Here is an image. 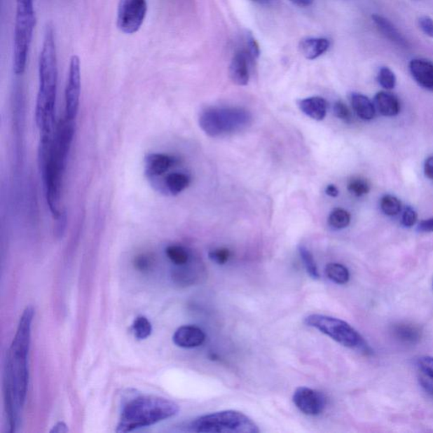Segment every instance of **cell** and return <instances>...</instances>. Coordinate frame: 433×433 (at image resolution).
Returning <instances> with one entry per match:
<instances>
[{
  "instance_id": "obj_8",
  "label": "cell",
  "mask_w": 433,
  "mask_h": 433,
  "mask_svg": "<svg viewBox=\"0 0 433 433\" xmlns=\"http://www.w3.org/2000/svg\"><path fill=\"white\" fill-rule=\"evenodd\" d=\"M305 324L348 348H358L363 345L362 337L357 331L338 318L312 314L305 318Z\"/></svg>"
},
{
  "instance_id": "obj_41",
  "label": "cell",
  "mask_w": 433,
  "mask_h": 433,
  "mask_svg": "<svg viewBox=\"0 0 433 433\" xmlns=\"http://www.w3.org/2000/svg\"><path fill=\"white\" fill-rule=\"evenodd\" d=\"M68 432L69 429L67 425L62 422L57 423L50 431L51 433H65Z\"/></svg>"
},
{
  "instance_id": "obj_28",
  "label": "cell",
  "mask_w": 433,
  "mask_h": 433,
  "mask_svg": "<svg viewBox=\"0 0 433 433\" xmlns=\"http://www.w3.org/2000/svg\"><path fill=\"white\" fill-rule=\"evenodd\" d=\"M381 209L387 216H396L401 211V202L394 195H386L381 199L380 202Z\"/></svg>"
},
{
  "instance_id": "obj_18",
  "label": "cell",
  "mask_w": 433,
  "mask_h": 433,
  "mask_svg": "<svg viewBox=\"0 0 433 433\" xmlns=\"http://www.w3.org/2000/svg\"><path fill=\"white\" fill-rule=\"evenodd\" d=\"M299 108L305 116L312 120L321 121L326 117L328 103L321 97H310L301 100Z\"/></svg>"
},
{
  "instance_id": "obj_40",
  "label": "cell",
  "mask_w": 433,
  "mask_h": 433,
  "mask_svg": "<svg viewBox=\"0 0 433 433\" xmlns=\"http://www.w3.org/2000/svg\"><path fill=\"white\" fill-rule=\"evenodd\" d=\"M424 171L426 177L433 181V157H429L425 162Z\"/></svg>"
},
{
  "instance_id": "obj_26",
  "label": "cell",
  "mask_w": 433,
  "mask_h": 433,
  "mask_svg": "<svg viewBox=\"0 0 433 433\" xmlns=\"http://www.w3.org/2000/svg\"><path fill=\"white\" fill-rule=\"evenodd\" d=\"M299 252L308 275L313 280H319V272H318L317 264L315 260L313 259L312 253L304 246H301L299 247Z\"/></svg>"
},
{
  "instance_id": "obj_11",
  "label": "cell",
  "mask_w": 433,
  "mask_h": 433,
  "mask_svg": "<svg viewBox=\"0 0 433 433\" xmlns=\"http://www.w3.org/2000/svg\"><path fill=\"white\" fill-rule=\"evenodd\" d=\"M293 402L302 413L312 416L321 415L327 406L324 394L306 387L296 389L293 394Z\"/></svg>"
},
{
  "instance_id": "obj_21",
  "label": "cell",
  "mask_w": 433,
  "mask_h": 433,
  "mask_svg": "<svg viewBox=\"0 0 433 433\" xmlns=\"http://www.w3.org/2000/svg\"><path fill=\"white\" fill-rule=\"evenodd\" d=\"M351 104L355 114L363 121H371L375 116V107L369 97L359 93L351 94Z\"/></svg>"
},
{
  "instance_id": "obj_34",
  "label": "cell",
  "mask_w": 433,
  "mask_h": 433,
  "mask_svg": "<svg viewBox=\"0 0 433 433\" xmlns=\"http://www.w3.org/2000/svg\"><path fill=\"white\" fill-rule=\"evenodd\" d=\"M334 112L335 116L340 118V120L347 122L349 123L351 121V113L350 110L347 105L343 103L341 101H338L334 104Z\"/></svg>"
},
{
  "instance_id": "obj_30",
  "label": "cell",
  "mask_w": 433,
  "mask_h": 433,
  "mask_svg": "<svg viewBox=\"0 0 433 433\" xmlns=\"http://www.w3.org/2000/svg\"><path fill=\"white\" fill-rule=\"evenodd\" d=\"M378 83L386 90H392L396 85V76L389 67L380 69L378 76Z\"/></svg>"
},
{
  "instance_id": "obj_2",
  "label": "cell",
  "mask_w": 433,
  "mask_h": 433,
  "mask_svg": "<svg viewBox=\"0 0 433 433\" xmlns=\"http://www.w3.org/2000/svg\"><path fill=\"white\" fill-rule=\"evenodd\" d=\"M75 136L74 121L62 118L55 132L41 134L39 146V166L43 184L45 198L55 219H59L61 192L69 151Z\"/></svg>"
},
{
  "instance_id": "obj_23",
  "label": "cell",
  "mask_w": 433,
  "mask_h": 433,
  "mask_svg": "<svg viewBox=\"0 0 433 433\" xmlns=\"http://www.w3.org/2000/svg\"><path fill=\"white\" fill-rule=\"evenodd\" d=\"M327 277L334 283L345 284L350 280V272L348 268L340 263H329L325 268Z\"/></svg>"
},
{
  "instance_id": "obj_3",
  "label": "cell",
  "mask_w": 433,
  "mask_h": 433,
  "mask_svg": "<svg viewBox=\"0 0 433 433\" xmlns=\"http://www.w3.org/2000/svg\"><path fill=\"white\" fill-rule=\"evenodd\" d=\"M39 87L36 97L35 120L41 134L55 132L58 59L55 32L51 24L45 27L42 50L39 60Z\"/></svg>"
},
{
  "instance_id": "obj_38",
  "label": "cell",
  "mask_w": 433,
  "mask_h": 433,
  "mask_svg": "<svg viewBox=\"0 0 433 433\" xmlns=\"http://www.w3.org/2000/svg\"><path fill=\"white\" fill-rule=\"evenodd\" d=\"M420 383L422 386L425 391L428 394H430L433 398V379L424 377V376L420 375Z\"/></svg>"
},
{
  "instance_id": "obj_37",
  "label": "cell",
  "mask_w": 433,
  "mask_h": 433,
  "mask_svg": "<svg viewBox=\"0 0 433 433\" xmlns=\"http://www.w3.org/2000/svg\"><path fill=\"white\" fill-rule=\"evenodd\" d=\"M247 47V53L249 56H250V59L252 60L259 59V57L260 56V48L259 43H256V41L252 38L249 39Z\"/></svg>"
},
{
  "instance_id": "obj_17",
  "label": "cell",
  "mask_w": 433,
  "mask_h": 433,
  "mask_svg": "<svg viewBox=\"0 0 433 433\" xmlns=\"http://www.w3.org/2000/svg\"><path fill=\"white\" fill-rule=\"evenodd\" d=\"M371 18H373V22L378 28V30L382 32L385 38L391 41L392 43L397 45L399 47L404 48L408 47V41L400 34L397 28H396L389 20L379 15H373L371 16Z\"/></svg>"
},
{
  "instance_id": "obj_15",
  "label": "cell",
  "mask_w": 433,
  "mask_h": 433,
  "mask_svg": "<svg viewBox=\"0 0 433 433\" xmlns=\"http://www.w3.org/2000/svg\"><path fill=\"white\" fill-rule=\"evenodd\" d=\"M249 56L247 51H238L233 57L228 74L233 83L238 85H247L250 80V71H249Z\"/></svg>"
},
{
  "instance_id": "obj_43",
  "label": "cell",
  "mask_w": 433,
  "mask_h": 433,
  "mask_svg": "<svg viewBox=\"0 0 433 433\" xmlns=\"http://www.w3.org/2000/svg\"><path fill=\"white\" fill-rule=\"evenodd\" d=\"M294 5L299 7H309L312 5L313 0H289Z\"/></svg>"
},
{
  "instance_id": "obj_20",
  "label": "cell",
  "mask_w": 433,
  "mask_h": 433,
  "mask_svg": "<svg viewBox=\"0 0 433 433\" xmlns=\"http://www.w3.org/2000/svg\"><path fill=\"white\" fill-rule=\"evenodd\" d=\"M375 103L380 114L384 116L393 117L399 113V102L394 94L380 92L376 94Z\"/></svg>"
},
{
  "instance_id": "obj_7",
  "label": "cell",
  "mask_w": 433,
  "mask_h": 433,
  "mask_svg": "<svg viewBox=\"0 0 433 433\" xmlns=\"http://www.w3.org/2000/svg\"><path fill=\"white\" fill-rule=\"evenodd\" d=\"M186 431L198 433H259V426L247 415L224 411L204 415L191 420Z\"/></svg>"
},
{
  "instance_id": "obj_6",
  "label": "cell",
  "mask_w": 433,
  "mask_h": 433,
  "mask_svg": "<svg viewBox=\"0 0 433 433\" xmlns=\"http://www.w3.org/2000/svg\"><path fill=\"white\" fill-rule=\"evenodd\" d=\"M13 69L15 75L26 71L32 36L36 24L34 0H15Z\"/></svg>"
},
{
  "instance_id": "obj_32",
  "label": "cell",
  "mask_w": 433,
  "mask_h": 433,
  "mask_svg": "<svg viewBox=\"0 0 433 433\" xmlns=\"http://www.w3.org/2000/svg\"><path fill=\"white\" fill-rule=\"evenodd\" d=\"M209 259L218 264H226L231 259V251L227 248L214 249L209 252Z\"/></svg>"
},
{
  "instance_id": "obj_10",
  "label": "cell",
  "mask_w": 433,
  "mask_h": 433,
  "mask_svg": "<svg viewBox=\"0 0 433 433\" xmlns=\"http://www.w3.org/2000/svg\"><path fill=\"white\" fill-rule=\"evenodd\" d=\"M81 89V60L73 55L69 60L67 87L64 92L65 116L69 121H74L78 114Z\"/></svg>"
},
{
  "instance_id": "obj_39",
  "label": "cell",
  "mask_w": 433,
  "mask_h": 433,
  "mask_svg": "<svg viewBox=\"0 0 433 433\" xmlns=\"http://www.w3.org/2000/svg\"><path fill=\"white\" fill-rule=\"evenodd\" d=\"M418 231L422 233L433 232V218L423 220L419 224Z\"/></svg>"
},
{
  "instance_id": "obj_24",
  "label": "cell",
  "mask_w": 433,
  "mask_h": 433,
  "mask_svg": "<svg viewBox=\"0 0 433 433\" xmlns=\"http://www.w3.org/2000/svg\"><path fill=\"white\" fill-rule=\"evenodd\" d=\"M165 254L169 260L178 267H184L189 263L190 254L185 247L172 245L166 248Z\"/></svg>"
},
{
  "instance_id": "obj_25",
  "label": "cell",
  "mask_w": 433,
  "mask_h": 433,
  "mask_svg": "<svg viewBox=\"0 0 433 433\" xmlns=\"http://www.w3.org/2000/svg\"><path fill=\"white\" fill-rule=\"evenodd\" d=\"M350 214L343 208H335L329 216V224L335 230H342L350 226Z\"/></svg>"
},
{
  "instance_id": "obj_31",
  "label": "cell",
  "mask_w": 433,
  "mask_h": 433,
  "mask_svg": "<svg viewBox=\"0 0 433 433\" xmlns=\"http://www.w3.org/2000/svg\"><path fill=\"white\" fill-rule=\"evenodd\" d=\"M416 366L418 367L420 375L433 379V357H420L416 361Z\"/></svg>"
},
{
  "instance_id": "obj_44",
  "label": "cell",
  "mask_w": 433,
  "mask_h": 433,
  "mask_svg": "<svg viewBox=\"0 0 433 433\" xmlns=\"http://www.w3.org/2000/svg\"><path fill=\"white\" fill-rule=\"evenodd\" d=\"M253 1L261 4V5H266V4L270 2V0H253Z\"/></svg>"
},
{
  "instance_id": "obj_13",
  "label": "cell",
  "mask_w": 433,
  "mask_h": 433,
  "mask_svg": "<svg viewBox=\"0 0 433 433\" xmlns=\"http://www.w3.org/2000/svg\"><path fill=\"white\" fill-rule=\"evenodd\" d=\"M206 340V334L197 326H182L175 331L173 341L175 345L184 349L197 348Z\"/></svg>"
},
{
  "instance_id": "obj_9",
  "label": "cell",
  "mask_w": 433,
  "mask_h": 433,
  "mask_svg": "<svg viewBox=\"0 0 433 433\" xmlns=\"http://www.w3.org/2000/svg\"><path fill=\"white\" fill-rule=\"evenodd\" d=\"M148 13V0H120L117 10V27L125 34H136Z\"/></svg>"
},
{
  "instance_id": "obj_16",
  "label": "cell",
  "mask_w": 433,
  "mask_h": 433,
  "mask_svg": "<svg viewBox=\"0 0 433 433\" xmlns=\"http://www.w3.org/2000/svg\"><path fill=\"white\" fill-rule=\"evenodd\" d=\"M410 71L420 87L433 92V63L431 61L423 59L411 60Z\"/></svg>"
},
{
  "instance_id": "obj_1",
  "label": "cell",
  "mask_w": 433,
  "mask_h": 433,
  "mask_svg": "<svg viewBox=\"0 0 433 433\" xmlns=\"http://www.w3.org/2000/svg\"><path fill=\"white\" fill-rule=\"evenodd\" d=\"M34 310L28 306L20 318L18 330L8 350L4 373V390L10 432L18 427L20 415L26 402L28 387V353Z\"/></svg>"
},
{
  "instance_id": "obj_35",
  "label": "cell",
  "mask_w": 433,
  "mask_h": 433,
  "mask_svg": "<svg viewBox=\"0 0 433 433\" xmlns=\"http://www.w3.org/2000/svg\"><path fill=\"white\" fill-rule=\"evenodd\" d=\"M416 221H418V214H416L413 208L407 207L402 216L403 226L406 227H412L415 226Z\"/></svg>"
},
{
  "instance_id": "obj_5",
  "label": "cell",
  "mask_w": 433,
  "mask_h": 433,
  "mask_svg": "<svg viewBox=\"0 0 433 433\" xmlns=\"http://www.w3.org/2000/svg\"><path fill=\"white\" fill-rule=\"evenodd\" d=\"M252 114L238 107L207 108L199 116V125L210 137L242 132L252 123Z\"/></svg>"
},
{
  "instance_id": "obj_33",
  "label": "cell",
  "mask_w": 433,
  "mask_h": 433,
  "mask_svg": "<svg viewBox=\"0 0 433 433\" xmlns=\"http://www.w3.org/2000/svg\"><path fill=\"white\" fill-rule=\"evenodd\" d=\"M134 265L138 271L148 273L153 266V259L148 255H139L135 259Z\"/></svg>"
},
{
  "instance_id": "obj_14",
  "label": "cell",
  "mask_w": 433,
  "mask_h": 433,
  "mask_svg": "<svg viewBox=\"0 0 433 433\" xmlns=\"http://www.w3.org/2000/svg\"><path fill=\"white\" fill-rule=\"evenodd\" d=\"M191 178L184 172H172L165 175L158 181L153 184L158 191L171 195H177L190 186Z\"/></svg>"
},
{
  "instance_id": "obj_29",
  "label": "cell",
  "mask_w": 433,
  "mask_h": 433,
  "mask_svg": "<svg viewBox=\"0 0 433 433\" xmlns=\"http://www.w3.org/2000/svg\"><path fill=\"white\" fill-rule=\"evenodd\" d=\"M347 188L351 194L358 198L366 195L370 191L369 183L362 178L351 179Z\"/></svg>"
},
{
  "instance_id": "obj_22",
  "label": "cell",
  "mask_w": 433,
  "mask_h": 433,
  "mask_svg": "<svg viewBox=\"0 0 433 433\" xmlns=\"http://www.w3.org/2000/svg\"><path fill=\"white\" fill-rule=\"evenodd\" d=\"M394 336L404 344H416L422 337L418 327L408 324H399L393 327Z\"/></svg>"
},
{
  "instance_id": "obj_19",
  "label": "cell",
  "mask_w": 433,
  "mask_h": 433,
  "mask_svg": "<svg viewBox=\"0 0 433 433\" xmlns=\"http://www.w3.org/2000/svg\"><path fill=\"white\" fill-rule=\"evenodd\" d=\"M330 42L324 38L306 39L300 43V50L305 58L313 60L319 58L329 50Z\"/></svg>"
},
{
  "instance_id": "obj_36",
  "label": "cell",
  "mask_w": 433,
  "mask_h": 433,
  "mask_svg": "<svg viewBox=\"0 0 433 433\" xmlns=\"http://www.w3.org/2000/svg\"><path fill=\"white\" fill-rule=\"evenodd\" d=\"M419 25L424 34L433 38V20L428 16H422L419 19Z\"/></svg>"
},
{
  "instance_id": "obj_12",
  "label": "cell",
  "mask_w": 433,
  "mask_h": 433,
  "mask_svg": "<svg viewBox=\"0 0 433 433\" xmlns=\"http://www.w3.org/2000/svg\"><path fill=\"white\" fill-rule=\"evenodd\" d=\"M177 165V159L171 155L150 153L145 158V174L153 185Z\"/></svg>"
},
{
  "instance_id": "obj_42",
  "label": "cell",
  "mask_w": 433,
  "mask_h": 433,
  "mask_svg": "<svg viewBox=\"0 0 433 433\" xmlns=\"http://www.w3.org/2000/svg\"><path fill=\"white\" fill-rule=\"evenodd\" d=\"M326 194L329 195L331 198H337L340 191L336 186L334 185H329L327 186L325 190Z\"/></svg>"
},
{
  "instance_id": "obj_27",
  "label": "cell",
  "mask_w": 433,
  "mask_h": 433,
  "mask_svg": "<svg viewBox=\"0 0 433 433\" xmlns=\"http://www.w3.org/2000/svg\"><path fill=\"white\" fill-rule=\"evenodd\" d=\"M132 330L135 337L139 341L146 340L153 332V327L148 318L145 317H138L134 321Z\"/></svg>"
},
{
  "instance_id": "obj_4",
  "label": "cell",
  "mask_w": 433,
  "mask_h": 433,
  "mask_svg": "<svg viewBox=\"0 0 433 433\" xmlns=\"http://www.w3.org/2000/svg\"><path fill=\"white\" fill-rule=\"evenodd\" d=\"M179 407L172 400L156 396H139L122 408L117 432H129L174 418Z\"/></svg>"
}]
</instances>
